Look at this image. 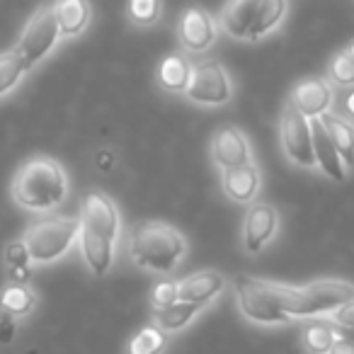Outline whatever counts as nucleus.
I'll return each instance as SVG.
<instances>
[{"label":"nucleus","mask_w":354,"mask_h":354,"mask_svg":"<svg viewBox=\"0 0 354 354\" xmlns=\"http://www.w3.org/2000/svg\"><path fill=\"white\" fill-rule=\"evenodd\" d=\"M68 194V177L54 158H30L12 180V199L30 212H51Z\"/></svg>","instance_id":"f257e3e1"},{"label":"nucleus","mask_w":354,"mask_h":354,"mask_svg":"<svg viewBox=\"0 0 354 354\" xmlns=\"http://www.w3.org/2000/svg\"><path fill=\"white\" fill-rule=\"evenodd\" d=\"M185 250H187V243L183 233L160 221L141 223L133 228L129 238V255L133 265L158 274H170L180 265Z\"/></svg>","instance_id":"f03ea898"},{"label":"nucleus","mask_w":354,"mask_h":354,"mask_svg":"<svg viewBox=\"0 0 354 354\" xmlns=\"http://www.w3.org/2000/svg\"><path fill=\"white\" fill-rule=\"evenodd\" d=\"M354 299V286L339 279H320L308 286H286L284 310L291 318H310V315L333 313L342 304Z\"/></svg>","instance_id":"7ed1b4c3"},{"label":"nucleus","mask_w":354,"mask_h":354,"mask_svg":"<svg viewBox=\"0 0 354 354\" xmlns=\"http://www.w3.org/2000/svg\"><path fill=\"white\" fill-rule=\"evenodd\" d=\"M284 291H286L284 284L241 277L236 281L238 308L252 323H262V325L289 323L291 315L284 310Z\"/></svg>","instance_id":"20e7f679"},{"label":"nucleus","mask_w":354,"mask_h":354,"mask_svg":"<svg viewBox=\"0 0 354 354\" xmlns=\"http://www.w3.org/2000/svg\"><path fill=\"white\" fill-rule=\"evenodd\" d=\"M78 228L80 221L66 216H49L32 223L22 243H25L32 262H54L64 257L71 250V245L78 241Z\"/></svg>","instance_id":"39448f33"},{"label":"nucleus","mask_w":354,"mask_h":354,"mask_svg":"<svg viewBox=\"0 0 354 354\" xmlns=\"http://www.w3.org/2000/svg\"><path fill=\"white\" fill-rule=\"evenodd\" d=\"M61 37L59 22H56V12H54V3H46L41 6L35 15L27 20L25 30H22L20 39H17V56H20L22 66L27 71L35 68L41 59L51 54V49L56 46Z\"/></svg>","instance_id":"423d86ee"},{"label":"nucleus","mask_w":354,"mask_h":354,"mask_svg":"<svg viewBox=\"0 0 354 354\" xmlns=\"http://www.w3.org/2000/svg\"><path fill=\"white\" fill-rule=\"evenodd\" d=\"M185 95L197 104L216 107V104H226L231 100L233 85L226 68L218 61L204 59L192 64V73H189V83Z\"/></svg>","instance_id":"0eeeda50"},{"label":"nucleus","mask_w":354,"mask_h":354,"mask_svg":"<svg viewBox=\"0 0 354 354\" xmlns=\"http://www.w3.org/2000/svg\"><path fill=\"white\" fill-rule=\"evenodd\" d=\"M279 136L281 148H284L286 158L301 167H313V138H310V119L304 117L291 102H286L284 112H281L279 122Z\"/></svg>","instance_id":"6e6552de"},{"label":"nucleus","mask_w":354,"mask_h":354,"mask_svg":"<svg viewBox=\"0 0 354 354\" xmlns=\"http://www.w3.org/2000/svg\"><path fill=\"white\" fill-rule=\"evenodd\" d=\"M277 228H279V212L265 202L252 204L245 216V223H243V245H245V250L250 255L260 252L274 238Z\"/></svg>","instance_id":"1a4fd4ad"},{"label":"nucleus","mask_w":354,"mask_h":354,"mask_svg":"<svg viewBox=\"0 0 354 354\" xmlns=\"http://www.w3.org/2000/svg\"><path fill=\"white\" fill-rule=\"evenodd\" d=\"M80 223L88 228H93L95 233L109 238V241H117L119 233V212L114 207V202L107 194L88 192L83 197V207H80Z\"/></svg>","instance_id":"9d476101"},{"label":"nucleus","mask_w":354,"mask_h":354,"mask_svg":"<svg viewBox=\"0 0 354 354\" xmlns=\"http://www.w3.org/2000/svg\"><path fill=\"white\" fill-rule=\"evenodd\" d=\"M212 158L221 170L252 162L250 143H248L245 133L238 127L216 129V133L212 138Z\"/></svg>","instance_id":"9b49d317"},{"label":"nucleus","mask_w":354,"mask_h":354,"mask_svg":"<svg viewBox=\"0 0 354 354\" xmlns=\"http://www.w3.org/2000/svg\"><path fill=\"white\" fill-rule=\"evenodd\" d=\"M180 41L187 51L192 54H202L216 39V25L214 17L202 8H187L180 17V27H177Z\"/></svg>","instance_id":"f8f14e48"},{"label":"nucleus","mask_w":354,"mask_h":354,"mask_svg":"<svg viewBox=\"0 0 354 354\" xmlns=\"http://www.w3.org/2000/svg\"><path fill=\"white\" fill-rule=\"evenodd\" d=\"M289 102L299 109L304 117L313 119L320 114L330 112L333 104V88L325 78H306L291 90Z\"/></svg>","instance_id":"ddd939ff"},{"label":"nucleus","mask_w":354,"mask_h":354,"mask_svg":"<svg viewBox=\"0 0 354 354\" xmlns=\"http://www.w3.org/2000/svg\"><path fill=\"white\" fill-rule=\"evenodd\" d=\"M223 289H226V279H223L221 272L204 270V272H194V274L185 277V279L177 284V299L207 306L209 301L216 299Z\"/></svg>","instance_id":"4468645a"},{"label":"nucleus","mask_w":354,"mask_h":354,"mask_svg":"<svg viewBox=\"0 0 354 354\" xmlns=\"http://www.w3.org/2000/svg\"><path fill=\"white\" fill-rule=\"evenodd\" d=\"M310 138H313L315 165H320V170H323L330 180H335V183H344V177H347V172H344V162H342V158H339L335 143L330 141V136H328V131H325L320 117L310 119Z\"/></svg>","instance_id":"2eb2a0df"},{"label":"nucleus","mask_w":354,"mask_h":354,"mask_svg":"<svg viewBox=\"0 0 354 354\" xmlns=\"http://www.w3.org/2000/svg\"><path fill=\"white\" fill-rule=\"evenodd\" d=\"M78 243H80V250H83V257H85V262H88L90 272H93L95 277L107 274L109 267H112V262H114V241L100 236V233H95L93 228L80 223Z\"/></svg>","instance_id":"dca6fc26"},{"label":"nucleus","mask_w":354,"mask_h":354,"mask_svg":"<svg viewBox=\"0 0 354 354\" xmlns=\"http://www.w3.org/2000/svg\"><path fill=\"white\" fill-rule=\"evenodd\" d=\"M221 185L223 192L233 202H252L257 197V192H260V170L252 162L228 167V170H221Z\"/></svg>","instance_id":"f3484780"},{"label":"nucleus","mask_w":354,"mask_h":354,"mask_svg":"<svg viewBox=\"0 0 354 354\" xmlns=\"http://www.w3.org/2000/svg\"><path fill=\"white\" fill-rule=\"evenodd\" d=\"M320 122H323L330 141L337 148L344 167H352L354 165V124L349 122V119L339 117V114H333V112L320 114Z\"/></svg>","instance_id":"a211bd4d"},{"label":"nucleus","mask_w":354,"mask_h":354,"mask_svg":"<svg viewBox=\"0 0 354 354\" xmlns=\"http://www.w3.org/2000/svg\"><path fill=\"white\" fill-rule=\"evenodd\" d=\"M54 12L61 37H78L90 22L88 0H56Z\"/></svg>","instance_id":"6ab92c4d"},{"label":"nucleus","mask_w":354,"mask_h":354,"mask_svg":"<svg viewBox=\"0 0 354 354\" xmlns=\"http://www.w3.org/2000/svg\"><path fill=\"white\" fill-rule=\"evenodd\" d=\"M260 0H228L221 12V27L226 35L236 39H248V30L255 17V8Z\"/></svg>","instance_id":"aec40b11"},{"label":"nucleus","mask_w":354,"mask_h":354,"mask_svg":"<svg viewBox=\"0 0 354 354\" xmlns=\"http://www.w3.org/2000/svg\"><path fill=\"white\" fill-rule=\"evenodd\" d=\"M189 73H192V64L185 56L172 54L162 59L160 68H158V83L167 93H185L189 83Z\"/></svg>","instance_id":"412c9836"},{"label":"nucleus","mask_w":354,"mask_h":354,"mask_svg":"<svg viewBox=\"0 0 354 354\" xmlns=\"http://www.w3.org/2000/svg\"><path fill=\"white\" fill-rule=\"evenodd\" d=\"M286 15V0H260L255 8V17L248 30V39H260L272 32Z\"/></svg>","instance_id":"4be33fe9"},{"label":"nucleus","mask_w":354,"mask_h":354,"mask_svg":"<svg viewBox=\"0 0 354 354\" xmlns=\"http://www.w3.org/2000/svg\"><path fill=\"white\" fill-rule=\"evenodd\" d=\"M202 304H189V301H175V304L165 306V308L156 310V325L165 333H175L183 330L194 320V315L202 310Z\"/></svg>","instance_id":"5701e85b"},{"label":"nucleus","mask_w":354,"mask_h":354,"mask_svg":"<svg viewBox=\"0 0 354 354\" xmlns=\"http://www.w3.org/2000/svg\"><path fill=\"white\" fill-rule=\"evenodd\" d=\"M301 339H304V347L310 354H328L333 342L337 339L333 320H308L301 330Z\"/></svg>","instance_id":"b1692460"},{"label":"nucleus","mask_w":354,"mask_h":354,"mask_svg":"<svg viewBox=\"0 0 354 354\" xmlns=\"http://www.w3.org/2000/svg\"><path fill=\"white\" fill-rule=\"evenodd\" d=\"M35 301H37L35 291L27 284H10L0 294V310L20 318V315H27L35 308Z\"/></svg>","instance_id":"393cba45"},{"label":"nucleus","mask_w":354,"mask_h":354,"mask_svg":"<svg viewBox=\"0 0 354 354\" xmlns=\"http://www.w3.org/2000/svg\"><path fill=\"white\" fill-rule=\"evenodd\" d=\"M165 344V330H160L158 325H146V328H141L129 339L127 354H162Z\"/></svg>","instance_id":"a878e982"},{"label":"nucleus","mask_w":354,"mask_h":354,"mask_svg":"<svg viewBox=\"0 0 354 354\" xmlns=\"http://www.w3.org/2000/svg\"><path fill=\"white\" fill-rule=\"evenodd\" d=\"M25 73H27V68L22 66V61L15 49L0 54V97H3L6 93H10V90L20 83V78Z\"/></svg>","instance_id":"bb28decb"},{"label":"nucleus","mask_w":354,"mask_h":354,"mask_svg":"<svg viewBox=\"0 0 354 354\" xmlns=\"http://www.w3.org/2000/svg\"><path fill=\"white\" fill-rule=\"evenodd\" d=\"M328 78L330 83L339 85V88H354V59L347 51H339L333 56L328 66Z\"/></svg>","instance_id":"cd10ccee"},{"label":"nucleus","mask_w":354,"mask_h":354,"mask_svg":"<svg viewBox=\"0 0 354 354\" xmlns=\"http://www.w3.org/2000/svg\"><path fill=\"white\" fill-rule=\"evenodd\" d=\"M162 12V0H129V17L133 25L148 27L158 22Z\"/></svg>","instance_id":"c85d7f7f"},{"label":"nucleus","mask_w":354,"mask_h":354,"mask_svg":"<svg viewBox=\"0 0 354 354\" xmlns=\"http://www.w3.org/2000/svg\"><path fill=\"white\" fill-rule=\"evenodd\" d=\"M175 301H180V299H177V284H175V281H158V284L153 286L151 306L156 310L165 308V306L175 304Z\"/></svg>","instance_id":"c756f323"},{"label":"nucleus","mask_w":354,"mask_h":354,"mask_svg":"<svg viewBox=\"0 0 354 354\" xmlns=\"http://www.w3.org/2000/svg\"><path fill=\"white\" fill-rule=\"evenodd\" d=\"M6 260H8V267H22V265H30L32 257H30V252H27L25 243L12 241L10 245L6 248Z\"/></svg>","instance_id":"7c9ffc66"},{"label":"nucleus","mask_w":354,"mask_h":354,"mask_svg":"<svg viewBox=\"0 0 354 354\" xmlns=\"http://www.w3.org/2000/svg\"><path fill=\"white\" fill-rule=\"evenodd\" d=\"M333 323L342 330H354V299L333 310Z\"/></svg>","instance_id":"2f4dec72"},{"label":"nucleus","mask_w":354,"mask_h":354,"mask_svg":"<svg viewBox=\"0 0 354 354\" xmlns=\"http://www.w3.org/2000/svg\"><path fill=\"white\" fill-rule=\"evenodd\" d=\"M17 335V323H15V315L10 313H3L0 315V342H12V337Z\"/></svg>","instance_id":"473e14b6"},{"label":"nucleus","mask_w":354,"mask_h":354,"mask_svg":"<svg viewBox=\"0 0 354 354\" xmlns=\"http://www.w3.org/2000/svg\"><path fill=\"white\" fill-rule=\"evenodd\" d=\"M10 284H27L30 281V277H32V270H30V265H22V267H10Z\"/></svg>","instance_id":"72a5a7b5"},{"label":"nucleus","mask_w":354,"mask_h":354,"mask_svg":"<svg viewBox=\"0 0 354 354\" xmlns=\"http://www.w3.org/2000/svg\"><path fill=\"white\" fill-rule=\"evenodd\" d=\"M328 354H354V342L347 337H337L333 342V347H330Z\"/></svg>","instance_id":"f704fd0d"},{"label":"nucleus","mask_w":354,"mask_h":354,"mask_svg":"<svg viewBox=\"0 0 354 354\" xmlns=\"http://www.w3.org/2000/svg\"><path fill=\"white\" fill-rule=\"evenodd\" d=\"M97 165L102 167V170H109V167H112V156H109V153H100Z\"/></svg>","instance_id":"c9c22d12"},{"label":"nucleus","mask_w":354,"mask_h":354,"mask_svg":"<svg viewBox=\"0 0 354 354\" xmlns=\"http://www.w3.org/2000/svg\"><path fill=\"white\" fill-rule=\"evenodd\" d=\"M344 109L349 112V117H354V90H349V95L344 97Z\"/></svg>","instance_id":"e433bc0d"},{"label":"nucleus","mask_w":354,"mask_h":354,"mask_svg":"<svg viewBox=\"0 0 354 354\" xmlns=\"http://www.w3.org/2000/svg\"><path fill=\"white\" fill-rule=\"evenodd\" d=\"M344 51H347V54H349V56H352V59H354V41H352V44H349V46H347V49H344Z\"/></svg>","instance_id":"4c0bfd02"}]
</instances>
